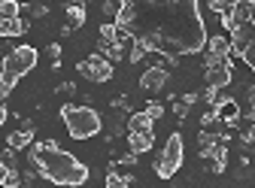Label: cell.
Segmentation results:
<instances>
[{
  "mask_svg": "<svg viewBox=\"0 0 255 188\" xmlns=\"http://www.w3.org/2000/svg\"><path fill=\"white\" fill-rule=\"evenodd\" d=\"M64 9H67V24L73 27V30H79L82 24H85V3H79V0H76V3H67V6H64Z\"/></svg>",
  "mask_w": 255,
  "mask_h": 188,
  "instance_id": "2e32d148",
  "label": "cell"
},
{
  "mask_svg": "<svg viewBox=\"0 0 255 188\" xmlns=\"http://www.w3.org/2000/svg\"><path fill=\"white\" fill-rule=\"evenodd\" d=\"M27 164L34 167L46 182L61 185V188H79L88 182V167L76 158V155L64 152L55 140H37L27 149Z\"/></svg>",
  "mask_w": 255,
  "mask_h": 188,
  "instance_id": "7a4b0ae2",
  "label": "cell"
},
{
  "mask_svg": "<svg viewBox=\"0 0 255 188\" xmlns=\"http://www.w3.org/2000/svg\"><path fill=\"white\" fill-rule=\"evenodd\" d=\"M58 94H76V85L73 82H61L58 85Z\"/></svg>",
  "mask_w": 255,
  "mask_h": 188,
  "instance_id": "4dcf8cb0",
  "label": "cell"
},
{
  "mask_svg": "<svg viewBox=\"0 0 255 188\" xmlns=\"http://www.w3.org/2000/svg\"><path fill=\"white\" fill-rule=\"evenodd\" d=\"M170 82V73L164 67H146L143 76H140V88L143 91H164Z\"/></svg>",
  "mask_w": 255,
  "mask_h": 188,
  "instance_id": "9c48e42d",
  "label": "cell"
},
{
  "mask_svg": "<svg viewBox=\"0 0 255 188\" xmlns=\"http://www.w3.org/2000/svg\"><path fill=\"white\" fill-rule=\"evenodd\" d=\"M116 43H119V27H116V21H104L101 30H98V49L116 46Z\"/></svg>",
  "mask_w": 255,
  "mask_h": 188,
  "instance_id": "9a60e30c",
  "label": "cell"
},
{
  "mask_svg": "<svg viewBox=\"0 0 255 188\" xmlns=\"http://www.w3.org/2000/svg\"><path fill=\"white\" fill-rule=\"evenodd\" d=\"M76 70H79V76L88 79V82H110L113 73H116V67L110 64L107 58H101L98 52L88 55V58H82L79 64H76Z\"/></svg>",
  "mask_w": 255,
  "mask_h": 188,
  "instance_id": "8992f818",
  "label": "cell"
},
{
  "mask_svg": "<svg viewBox=\"0 0 255 188\" xmlns=\"http://www.w3.org/2000/svg\"><path fill=\"white\" fill-rule=\"evenodd\" d=\"M30 146H34V131H12L6 137V149H12V152L30 149Z\"/></svg>",
  "mask_w": 255,
  "mask_h": 188,
  "instance_id": "5bb4252c",
  "label": "cell"
},
{
  "mask_svg": "<svg viewBox=\"0 0 255 188\" xmlns=\"http://www.w3.org/2000/svg\"><path fill=\"white\" fill-rule=\"evenodd\" d=\"M9 61H12V67H15V73H18V76H27L30 70L37 67V61H40V52H37L34 46L21 43V46H15V49L9 52Z\"/></svg>",
  "mask_w": 255,
  "mask_h": 188,
  "instance_id": "52a82bcc",
  "label": "cell"
},
{
  "mask_svg": "<svg viewBox=\"0 0 255 188\" xmlns=\"http://www.w3.org/2000/svg\"><path fill=\"white\" fill-rule=\"evenodd\" d=\"M173 115H176L179 121H185V115H188V106H185L182 100H176V103H173Z\"/></svg>",
  "mask_w": 255,
  "mask_h": 188,
  "instance_id": "4316f807",
  "label": "cell"
},
{
  "mask_svg": "<svg viewBox=\"0 0 255 188\" xmlns=\"http://www.w3.org/2000/svg\"><path fill=\"white\" fill-rule=\"evenodd\" d=\"M185 161V146H182V134L173 131L161 149V155H158V161H155V176H161V179H170L176 176V170L182 167Z\"/></svg>",
  "mask_w": 255,
  "mask_h": 188,
  "instance_id": "277c9868",
  "label": "cell"
},
{
  "mask_svg": "<svg viewBox=\"0 0 255 188\" xmlns=\"http://www.w3.org/2000/svg\"><path fill=\"white\" fill-rule=\"evenodd\" d=\"M113 106H116V109H125L128 115H131V103H128V97H125V94H119V97L113 100Z\"/></svg>",
  "mask_w": 255,
  "mask_h": 188,
  "instance_id": "484cf974",
  "label": "cell"
},
{
  "mask_svg": "<svg viewBox=\"0 0 255 188\" xmlns=\"http://www.w3.org/2000/svg\"><path fill=\"white\" fill-rule=\"evenodd\" d=\"M0 161H3L9 170H18V152H12V149H3V152H0Z\"/></svg>",
  "mask_w": 255,
  "mask_h": 188,
  "instance_id": "603a6c76",
  "label": "cell"
},
{
  "mask_svg": "<svg viewBox=\"0 0 255 188\" xmlns=\"http://www.w3.org/2000/svg\"><path fill=\"white\" fill-rule=\"evenodd\" d=\"M6 118H9V109H6L3 103H0V124H6Z\"/></svg>",
  "mask_w": 255,
  "mask_h": 188,
  "instance_id": "d6a6232c",
  "label": "cell"
},
{
  "mask_svg": "<svg viewBox=\"0 0 255 188\" xmlns=\"http://www.w3.org/2000/svg\"><path fill=\"white\" fill-rule=\"evenodd\" d=\"M204 79H207V88L213 91H222V88H228L231 79H234V70H231V58H207V64H204Z\"/></svg>",
  "mask_w": 255,
  "mask_h": 188,
  "instance_id": "5b68a950",
  "label": "cell"
},
{
  "mask_svg": "<svg viewBox=\"0 0 255 188\" xmlns=\"http://www.w3.org/2000/svg\"><path fill=\"white\" fill-rule=\"evenodd\" d=\"M198 100H201V94H198V91H185V94H182V103H185L188 109H191V106H195Z\"/></svg>",
  "mask_w": 255,
  "mask_h": 188,
  "instance_id": "d4e9b609",
  "label": "cell"
},
{
  "mask_svg": "<svg viewBox=\"0 0 255 188\" xmlns=\"http://www.w3.org/2000/svg\"><path fill=\"white\" fill-rule=\"evenodd\" d=\"M155 146V134L152 131H146V134H128V152H134L137 158L143 152H149Z\"/></svg>",
  "mask_w": 255,
  "mask_h": 188,
  "instance_id": "8fae6325",
  "label": "cell"
},
{
  "mask_svg": "<svg viewBox=\"0 0 255 188\" xmlns=\"http://www.w3.org/2000/svg\"><path fill=\"white\" fill-rule=\"evenodd\" d=\"M207 58H231V40L225 34H213L207 37Z\"/></svg>",
  "mask_w": 255,
  "mask_h": 188,
  "instance_id": "30bf717a",
  "label": "cell"
},
{
  "mask_svg": "<svg viewBox=\"0 0 255 188\" xmlns=\"http://www.w3.org/2000/svg\"><path fill=\"white\" fill-rule=\"evenodd\" d=\"M21 9L18 0H0V18H21Z\"/></svg>",
  "mask_w": 255,
  "mask_h": 188,
  "instance_id": "e0dca14e",
  "label": "cell"
},
{
  "mask_svg": "<svg viewBox=\"0 0 255 188\" xmlns=\"http://www.w3.org/2000/svg\"><path fill=\"white\" fill-rule=\"evenodd\" d=\"M210 9L219 12V15H228L234 9V0H210Z\"/></svg>",
  "mask_w": 255,
  "mask_h": 188,
  "instance_id": "44dd1931",
  "label": "cell"
},
{
  "mask_svg": "<svg viewBox=\"0 0 255 188\" xmlns=\"http://www.w3.org/2000/svg\"><path fill=\"white\" fill-rule=\"evenodd\" d=\"M213 112L219 115V121L225 124V128H237L240 124V103L237 100H231V97H219V103L213 106Z\"/></svg>",
  "mask_w": 255,
  "mask_h": 188,
  "instance_id": "ba28073f",
  "label": "cell"
},
{
  "mask_svg": "<svg viewBox=\"0 0 255 188\" xmlns=\"http://www.w3.org/2000/svg\"><path fill=\"white\" fill-rule=\"evenodd\" d=\"M101 9H104V15H113V21H116V15H119V9H122V3H113V0H107V3H104Z\"/></svg>",
  "mask_w": 255,
  "mask_h": 188,
  "instance_id": "cb8c5ba5",
  "label": "cell"
},
{
  "mask_svg": "<svg viewBox=\"0 0 255 188\" xmlns=\"http://www.w3.org/2000/svg\"><path fill=\"white\" fill-rule=\"evenodd\" d=\"M131 182H134V176H119L116 167L107 170V188H128Z\"/></svg>",
  "mask_w": 255,
  "mask_h": 188,
  "instance_id": "ac0fdd59",
  "label": "cell"
},
{
  "mask_svg": "<svg viewBox=\"0 0 255 188\" xmlns=\"http://www.w3.org/2000/svg\"><path fill=\"white\" fill-rule=\"evenodd\" d=\"M30 30L27 18H0V37H21Z\"/></svg>",
  "mask_w": 255,
  "mask_h": 188,
  "instance_id": "7c38bea8",
  "label": "cell"
},
{
  "mask_svg": "<svg viewBox=\"0 0 255 188\" xmlns=\"http://www.w3.org/2000/svg\"><path fill=\"white\" fill-rule=\"evenodd\" d=\"M61 52H64L61 43H49L46 46V55L52 58V70H61Z\"/></svg>",
  "mask_w": 255,
  "mask_h": 188,
  "instance_id": "d6986e66",
  "label": "cell"
},
{
  "mask_svg": "<svg viewBox=\"0 0 255 188\" xmlns=\"http://www.w3.org/2000/svg\"><path fill=\"white\" fill-rule=\"evenodd\" d=\"M143 112H146V115H149L152 121H158V118H161V115H164V106H161V103H158V100H149V103L143 106Z\"/></svg>",
  "mask_w": 255,
  "mask_h": 188,
  "instance_id": "7402d4cb",
  "label": "cell"
},
{
  "mask_svg": "<svg viewBox=\"0 0 255 188\" xmlns=\"http://www.w3.org/2000/svg\"><path fill=\"white\" fill-rule=\"evenodd\" d=\"M6 97H9V88H6V85H3V79H0V103H3V100H6Z\"/></svg>",
  "mask_w": 255,
  "mask_h": 188,
  "instance_id": "1f68e13d",
  "label": "cell"
},
{
  "mask_svg": "<svg viewBox=\"0 0 255 188\" xmlns=\"http://www.w3.org/2000/svg\"><path fill=\"white\" fill-rule=\"evenodd\" d=\"M246 12H249V15H246V21L255 27V0H246Z\"/></svg>",
  "mask_w": 255,
  "mask_h": 188,
  "instance_id": "f546056e",
  "label": "cell"
},
{
  "mask_svg": "<svg viewBox=\"0 0 255 188\" xmlns=\"http://www.w3.org/2000/svg\"><path fill=\"white\" fill-rule=\"evenodd\" d=\"M116 164H125V167H134V164H137V155H134V152H125V155H122V158H119Z\"/></svg>",
  "mask_w": 255,
  "mask_h": 188,
  "instance_id": "83f0119b",
  "label": "cell"
},
{
  "mask_svg": "<svg viewBox=\"0 0 255 188\" xmlns=\"http://www.w3.org/2000/svg\"><path fill=\"white\" fill-rule=\"evenodd\" d=\"M146 55H149V52H146V46L134 40V43H131V55H128V61H131V64H140V61H143Z\"/></svg>",
  "mask_w": 255,
  "mask_h": 188,
  "instance_id": "ffe728a7",
  "label": "cell"
},
{
  "mask_svg": "<svg viewBox=\"0 0 255 188\" xmlns=\"http://www.w3.org/2000/svg\"><path fill=\"white\" fill-rule=\"evenodd\" d=\"M6 173H9V167H6L3 161H0V185H3V179H6Z\"/></svg>",
  "mask_w": 255,
  "mask_h": 188,
  "instance_id": "836d02e7",
  "label": "cell"
},
{
  "mask_svg": "<svg viewBox=\"0 0 255 188\" xmlns=\"http://www.w3.org/2000/svg\"><path fill=\"white\" fill-rule=\"evenodd\" d=\"M61 118H64V128L73 140H91L98 137L104 121H101V112L94 106H73V103H64L61 106Z\"/></svg>",
  "mask_w": 255,
  "mask_h": 188,
  "instance_id": "3957f363",
  "label": "cell"
},
{
  "mask_svg": "<svg viewBox=\"0 0 255 188\" xmlns=\"http://www.w3.org/2000/svg\"><path fill=\"white\" fill-rule=\"evenodd\" d=\"M152 118L143 112V109H137V112H131L128 115V134H146V131H152Z\"/></svg>",
  "mask_w": 255,
  "mask_h": 188,
  "instance_id": "4fadbf2b",
  "label": "cell"
},
{
  "mask_svg": "<svg viewBox=\"0 0 255 188\" xmlns=\"http://www.w3.org/2000/svg\"><path fill=\"white\" fill-rule=\"evenodd\" d=\"M30 12H34V18H43V15H49V6L46 3H34V6H27Z\"/></svg>",
  "mask_w": 255,
  "mask_h": 188,
  "instance_id": "f1b7e54d",
  "label": "cell"
},
{
  "mask_svg": "<svg viewBox=\"0 0 255 188\" xmlns=\"http://www.w3.org/2000/svg\"><path fill=\"white\" fill-rule=\"evenodd\" d=\"M116 27H125L146 52L161 55H198L207 46V27L198 0H173V3H137L125 0Z\"/></svg>",
  "mask_w": 255,
  "mask_h": 188,
  "instance_id": "6da1fadb",
  "label": "cell"
}]
</instances>
